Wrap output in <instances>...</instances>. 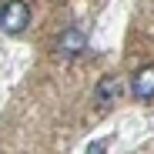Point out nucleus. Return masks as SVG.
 <instances>
[{"instance_id":"1","label":"nucleus","mask_w":154,"mask_h":154,"mask_svg":"<svg viewBox=\"0 0 154 154\" xmlns=\"http://www.w3.org/2000/svg\"><path fill=\"white\" fill-rule=\"evenodd\" d=\"M30 23V7L23 4V0H7L4 7H0V27L7 34H23Z\"/></svg>"},{"instance_id":"3","label":"nucleus","mask_w":154,"mask_h":154,"mask_svg":"<svg viewBox=\"0 0 154 154\" xmlns=\"http://www.w3.org/2000/svg\"><path fill=\"white\" fill-rule=\"evenodd\" d=\"M84 47H87L84 34L70 27V30H64V34H60V40H57V54H64V57H77Z\"/></svg>"},{"instance_id":"2","label":"nucleus","mask_w":154,"mask_h":154,"mask_svg":"<svg viewBox=\"0 0 154 154\" xmlns=\"http://www.w3.org/2000/svg\"><path fill=\"white\" fill-rule=\"evenodd\" d=\"M131 91H134L137 100H154V64H147V67H141V70L134 74Z\"/></svg>"},{"instance_id":"4","label":"nucleus","mask_w":154,"mask_h":154,"mask_svg":"<svg viewBox=\"0 0 154 154\" xmlns=\"http://www.w3.org/2000/svg\"><path fill=\"white\" fill-rule=\"evenodd\" d=\"M94 94H97L100 104H114V100L121 97V84L114 81V77H104V81L97 84V91H94Z\"/></svg>"}]
</instances>
